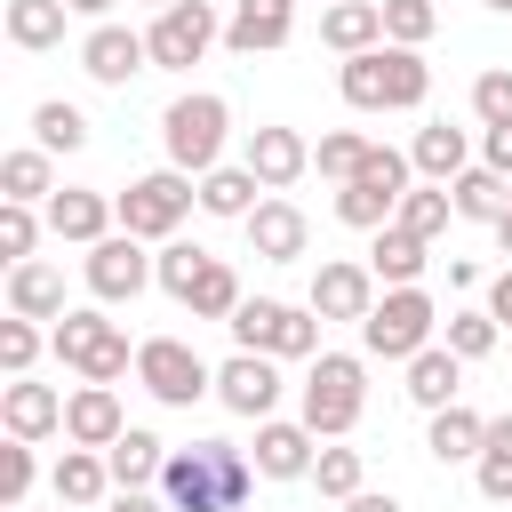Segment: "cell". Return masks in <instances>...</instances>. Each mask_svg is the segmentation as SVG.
Instances as JSON below:
<instances>
[{
    "instance_id": "484cf974",
    "label": "cell",
    "mask_w": 512,
    "mask_h": 512,
    "mask_svg": "<svg viewBox=\"0 0 512 512\" xmlns=\"http://www.w3.org/2000/svg\"><path fill=\"white\" fill-rule=\"evenodd\" d=\"M104 464H112V488H152V480L168 472V440L144 432V424H128V432L104 448Z\"/></svg>"
},
{
    "instance_id": "7bdbcfd3",
    "label": "cell",
    "mask_w": 512,
    "mask_h": 512,
    "mask_svg": "<svg viewBox=\"0 0 512 512\" xmlns=\"http://www.w3.org/2000/svg\"><path fill=\"white\" fill-rule=\"evenodd\" d=\"M312 480H320V496H336V504H352V496H360V448H320V464H312Z\"/></svg>"
},
{
    "instance_id": "8d00e7d4",
    "label": "cell",
    "mask_w": 512,
    "mask_h": 512,
    "mask_svg": "<svg viewBox=\"0 0 512 512\" xmlns=\"http://www.w3.org/2000/svg\"><path fill=\"white\" fill-rule=\"evenodd\" d=\"M448 216H456V200H448V184H424V192L408 184V200H400V216H392V224H400V232H416V240L432 248V240L448 232Z\"/></svg>"
},
{
    "instance_id": "c3c4849f",
    "label": "cell",
    "mask_w": 512,
    "mask_h": 512,
    "mask_svg": "<svg viewBox=\"0 0 512 512\" xmlns=\"http://www.w3.org/2000/svg\"><path fill=\"white\" fill-rule=\"evenodd\" d=\"M480 168H496L504 184H512V128H488V160Z\"/></svg>"
},
{
    "instance_id": "60d3db41",
    "label": "cell",
    "mask_w": 512,
    "mask_h": 512,
    "mask_svg": "<svg viewBox=\"0 0 512 512\" xmlns=\"http://www.w3.org/2000/svg\"><path fill=\"white\" fill-rule=\"evenodd\" d=\"M496 336H504L496 312H448V352H456V360H488Z\"/></svg>"
},
{
    "instance_id": "11a10c76",
    "label": "cell",
    "mask_w": 512,
    "mask_h": 512,
    "mask_svg": "<svg viewBox=\"0 0 512 512\" xmlns=\"http://www.w3.org/2000/svg\"><path fill=\"white\" fill-rule=\"evenodd\" d=\"M144 8H152V16H160V8H176V0H144Z\"/></svg>"
},
{
    "instance_id": "9f6ffc18",
    "label": "cell",
    "mask_w": 512,
    "mask_h": 512,
    "mask_svg": "<svg viewBox=\"0 0 512 512\" xmlns=\"http://www.w3.org/2000/svg\"><path fill=\"white\" fill-rule=\"evenodd\" d=\"M488 8H496V16H512V0H488Z\"/></svg>"
},
{
    "instance_id": "74e56055",
    "label": "cell",
    "mask_w": 512,
    "mask_h": 512,
    "mask_svg": "<svg viewBox=\"0 0 512 512\" xmlns=\"http://www.w3.org/2000/svg\"><path fill=\"white\" fill-rule=\"evenodd\" d=\"M32 136H40V152H80V144H88V112L64 104V96H48V104L32 112Z\"/></svg>"
},
{
    "instance_id": "681fc988",
    "label": "cell",
    "mask_w": 512,
    "mask_h": 512,
    "mask_svg": "<svg viewBox=\"0 0 512 512\" xmlns=\"http://www.w3.org/2000/svg\"><path fill=\"white\" fill-rule=\"evenodd\" d=\"M112 512H168V496H144V488H120Z\"/></svg>"
},
{
    "instance_id": "d590c367",
    "label": "cell",
    "mask_w": 512,
    "mask_h": 512,
    "mask_svg": "<svg viewBox=\"0 0 512 512\" xmlns=\"http://www.w3.org/2000/svg\"><path fill=\"white\" fill-rule=\"evenodd\" d=\"M448 200H456V216H472V224H496L512 200H504V176L496 168H464L456 184H448Z\"/></svg>"
},
{
    "instance_id": "4fadbf2b",
    "label": "cell",
    "mask_w": 512,
    "mask_h": 512,
    "mask_svg": "<svg viewBox=\"0 0 512 512\" xmlns=\"http://www.w3.org/2000/svg\"><path fill=\"white\" fill-rule=\"evenodd\" d=\"M216 400H224L232 416H248V424H264V416L280 408V368H272L264 352H232V360L216 368Z\"/></svg>"
},
{
    "instance_id": "9c48e42d",
    "label": "cell",
    "mask_w": 512,
    "mask_h": 512,
    "mask_svg": "<svg viewBox=\"0 0 512 512\" xmlns=\"http://www.w3.org/2000/svg\"><path fill=\"white\" fill-rule=\"evenodd\" d=\"M136 384H144L160 408H192L200 392H216V368H208L184 336H144V344H136Z\"/></svg>"
},
{
    "instance_id": "cb8c5ba5",
    "label": "cell",
    "mask_w": 512,
    "mask_h": 512,
    "mask_svg": "<svg viewBox=\"0 0 512 512\" xmlns=\"http://www.w3.org/2000/svg\"><path fill=\"white\" fill-rule=\"evenodd\" d=\"M8 312L16 320H64V272L56 264H8Z\"/></svg>"
},
{
    "instance_id": "277c9868",
    "label": "cell",
    "mask_w": 512,
    "mask_h": 512,
    "mask_svg": "<svg viewBox=\"0 0 512 512\" xmlns=\"http://www.w3.org/2000/svg\"><path fill=\"white\" fill-rule=\"evenodd\" d=\"M232 336H240V352H264V360H312L320 352V312L304 304H280V296H248L232 320H224Z\"/></svg>"
},
{
    "instance_id": "f546056e",
    "label": "cell",
    "mask_w": 512,
    "mask_h": 512,
    "mask_svg": "<svg viewBox=\"0 0 512 512\" xmlns=\"http://www.w3.org/2000/svg\"><path fill=\"white\" fill-rule=\"evenodd\" d=\"M368 272H376L384 288H416V280H424V240L400 232V224H384L376 248H368Z\"/></svg>"
},
{
    "instance_id": "ac0fdd59",
    "label": "cell",
    "mask_w": 512,
    "mask_h": 512,
    "mask_svg": "<svg viewBox=\"0 0 512 512\" xmlns=\"http://www.w3.org/2000/svg\"><path fill=\"white\" fill-rule=\"evenodd\" d=\"M264 192H288L304 168H312V144L296 136V128H248V160H240Z\"/></svg>"
},
{
    "instance_id": "d4e9b609",
    "label": "cell",
    "mask_w": 512,
    "mask_h": 512,
    "mask_svg": "<svg viewBox=\"0 0 512 512\" xmlns=\"http://www.w3.org/2000/svg\"><path fill=\"white\" fill-rule=\"evenodd\" d=\"M456 384H464V360H456L448 344H424V352L408 360V384H400V392L440 416V408H456Z\"/></svg>"
},
{
    "instance_id": "6f0895ef",
    "label": "cell",
    "mask_w": 512,
    "mask_h": 512,
    "mask_svg": "<svg viewBox=\"0 0 512 512\" xmlns=\"http://www.w3.org/2000/svg\"><path fill=\"white\" fill-rule=\"evenodd\" d=\"M504 512H512V504H504Z\"/></svg>"
},
{
    "instance_id": "ba28073f",
    "label": "cell",
    "mask_w": 512,
    "mask_h": 512,
    "mask_svg": "<svg viewBox=\"0 0 512 512\" xmlns=\"http://www.w3.org/2000/svg\"><path fill=\"white\" fill-rule=\"evenodd\" d=\"M48 344H56L64 368H80V384H120L128 360H136L128 336H120V320H104V312H64Z\"/></svg>"
},
{
    "instance_id": "7a4b0ae2",
    "label": "cell",
    "mask_w": 512,
    "mask_h": 512,
    "mask_svg": "<svg viewBox=\"0 0 512 512\" xmlns=\"http://www.w3.org/2000/svg\"><path fill=\"white\" fill-rule=\"evenodd\" d=\"M336 88H344V104L352 112H416L424 96H432V64L416 56V48H368V56H344V72H336Z\"/></svg>"
},
{
    "instance_id": "7dc6e473",
    "label": "cell",
    "mask_w": 512,
    "mask_h": 512,
    "mask_svg": "<svg viewBox=\"0 0 512 512\" xmlns=\"http://www.w3.org/2000/svg\"><path fill=\"white\" fill-rule=\"evenodd\" d=\"M24 496H32V440H8L0 448V504L24 512Z\"/></svg>"
},
{
    "instance_id": "5bb4252c",
    "label": "cell",
    "mask_w": 512,
    "mask_h": 512,
    "mask_svg": "<svg viewBox=\"0 0 512 512\" xmlns=\"http://www.w3.org/2000/svg\"><path fill=\"white\" fill-rule=\"evenodd\" d=\"M112 224H120V200H112V192L64 184V192L48 200V232H56V240H80V248H96V240H112Z\"/></svg>"
},
{
    "instance_id": "44dd1931",
    "label": "cell",
    "mask_w": 512,
    "mask_h": 512,
    "mask_svg": "<svg viewBox=\"0 0 512 512\" xmlns=\"http://www.w3.org/2000/svg\"><path fill=\"white\" fill-rule=\"evenodd\" d=\"M312 440H320L312 424H280V416H264V424H256V472H264V480H312V464H320Z\"/></svg>"
},
{
    "instance_id": "680465c9",
    "label": "cell",
    "mask_w": 512,
    "mask_h": 512,
    "mask_svg": "<svg viewBox=\"0 0 512 512\" xmlns=\"http://www.w3.org/2000/svg\"><path fill=\"white\" fill-rule=\"evenodd\" d=\"M328 8H336V0H328Z\"/></svg>"
},
{
    "instance_id": "f6af8a7d",
    "label": "cell",
    "mask_w": 512,
    "mask_h": 512,
    "mask_svg": "<svg viewBox=\"0 0 512 512\" xmlns=\"http://www.w3.org/2000/svg\"><path fill=\"white\" fill-rule=\"evenodd\" d=\"M472 112H480V128H512V72L504 64L472 80Z\"/></svg>"
},
{
    "instance_id": "603a6c76",
    "label": "cell",
    "mask_w": 512,
    "mask_h": 512,
    "mask_svg": "<svg viewBox=\"0 0 512 512\" xmlns=\"http://www.w3.org/2000/svg\"><path fill=\"white\" fill-rule=\"evenodd\" d=\"M320 40H328L336 56L384 48V0H336V8H320Z\"/></svg>"
},
{
    "instance_id": "f1b7e54d",
    "label": "cell",
    "mask_w": 512,
    "mask_h": 512,
    "mask_svg": "<svg viewBox=\"0 0 512 512\" xmlns=\"http://www.w3.org/2000/svg\"><path fill=\"white\" fill-rule=\"evenodd\" d=\"M48 488H56V504H104L112 464H104L96 448H64V456H56V472H48Z\"/></svg>"
},
{
    "instance_id": "d6986e66",
    "label": "cell",
    "mask_w": 512,
    "mask_h": 512,
    "mask_svg": "<svg viewBox=\"0 0 512 512\" xmlns=\"http://www.w3.org/2000/svg\"><path fill=\"white\" fill-rule=\"evenodd\" d=\"M0 424H8V440H48V432H64V392L56 384H32V376H8Z\"/></svg>"
},
{
    "instance_id": "f907efd6",
    "label": "cell",
    "mask_w": 512,
    "mask_h": 512,
    "mask_svg": "<svg viewBox=\"0 0 512 512\" xmlns=\"http://www.w3.org/2000/svg\"><path fill=\"white\" fill-rule=\"evenodd\" d=\"M344 512H408V504H400V496H392V488H384V496H376V488H360V496H352V504H344Z\"/></svg>"
},
{
    "instance_id": "ffe728a7",
    "label": "cell",
    "mask_w": 512,
    "mask_h": 512,
    "mask_svg": "<svg viewBox=\"0 0 512 512\" xmlns=\"http://www.w3.org/2000/svg\"><path fill=\"white\" fill-rule=\"evenodd\" d=\"M120 432H128V416H120V392H112V384H80V392L64 400V440H72V448H96V456H104Z\"/></svg>"
},
{
    "instance_id": "ee69618b",
    "label": "cell",
    "mask_w": 512,
    "mask_h": 512,
    "mask_svg": "<svg viewBox=\"0 0 512 512\" xmlns=\"http://www.w3.org/2000/svg\"><path fill=\"white\" fill-rule=\"evenodd\" d=\"M200 264H208V248H192V240H168V248H160V288L184 304V296H192V280H200Z\"/></svg>"
},
{
    "instance_id": "2e32d148",
    "label": "cell",
    "mask_w": 512,
    "mask_h": 512,
    "mask_svg": "<svg viewBox=\"0 0 512 512\" xmlns=\"http://www.w3.org/2000/svg\"><path fill=\"white\" fill-rule=\"evenodd\" d=\"M288 32H296V0H232V16H224V48L232 56L288 48Z\"/></svg>"
},
{
    "instance_id": "4dcf8cb0",
    "label": "cell",
    "mask_w": 512,
    "mask_h": 512,
    "mask_svg": "<svg viewBox=\"0 0 512 512\" xmlns=\"http://www.w3.org/2000/svg\"><path fill=\"white\" fill-rule=\"evenodd\" d=\"M240 304H248V296H240V272H232L224 256H208L200 280H192V296H184V312H192V320H232Z\"/></svg>"
},
{
    "instance_id": "7c38bea8",
    "label": "cell",
    "mask_w": 512,
    "mask_h": 512,
    "mask_svg": "<svg viewBox=\"0 0 512 512\" xmlns=\"http://www.w3.org/2000/svg\"><path fill=\"white\" fill-rule=\"evenodd\" d=\"M224 24H216V8L208 0H176V8H160L152 16V32H144V48H152V64L160 72H184V64H200L208 56V40H216Z\"/></svg>"
},
{
    "instance_id": "5b68a950",
    "label": "cell",
    "mask_w": 512,
    "mask_h": 512,
    "mask_svg": "<svg viewBox=\"0 0 512 512\" xmlns=\"http://www.w3.org/2000/svg\"><path fill=\"white\" fill-rule=\"evenodd\" d=\"M360 408H368V368L352 352H320L312 376H304V424L320 440H344L360 424Z\"/></svg>"
},
{
    "instance_id": "d6a6232c",
    "label": "cell",
    "mask_w": 512,
    "mask_h": 512,
    "mask_svg": "<svg viewBox=\"0 0 512 512\" xmlns=\"http://www.w3.org/2000/svg\"><path fill=\"white\" fill-rule=\"evenodd\" d=\"M64 16H72L64 0H8V40L40 56V48H56V40H64Z\"/></svg>"
},
{
    "instance_id": "7402d4cb",
    "label": "cell",
    "mask_w": 512,
    "mask_h": 512,
    "mask_svg": "<svg viewBox=\"0 0 512 512\" xmlns=\"http://www.w3.org/2000/svg\"><path fill=\"white\" fill-rule=\"evenodd\" d=\"M304 240H312V224H304V208H296V200H264V208L248 216V248H256L264 264H296V256H304Z\"/></svg>"
},
{
    "instance_id": "e0dca14e",
    "label": "cell",
    "mask_w": 512,
    "mask_h": 512,
    "mask_svg": "<svg viewBox=\"0 0 512 512\" xmlns=\"http://www.w3.org/2000/svg\"><path fill=\"white\" fill-rule=\"evenodd\" d=\"M80 64H88V80L128 88V80L152 64V48H144V32H128V24H96V32L80 40Z\"/></svg>"
},
{
    "instance_id": "52a82bcc",
    "label": "cell",
    "mask_w": 512,
    "mask_h": 512,
    "mask_svg": "<svg viewBox=\"0 0 512 512\" xmlns=\"http://www.w3.org/2000/svg\"><path fill=\"white\" fill-rule=\"evenodd\" d=\"M192 200H200V176L152 168V176H136V184L120 192V232H136V240H176V224L192 216Z\"/></svg>"
},
{
    "instance_id": "9a60e30c",
    "label": "cell",
    "mask_w": 512,
    "mask_h": 512,
    "mask_svg": "<svg viewBox=\"0 0 512 512\" xmlns=\"http://www.w3.org/2000/svg\"><path fill=\"white\" fill-rule=\"evenodd\" d=\"M312 312H320V320H368V312H376V272L328 256V264L312 272Z\"/></svg>"
},
{
    "instance_id": "30bf717a",
    "label": "cell",
    "mask_w": 512,
    "mask_h": 512,
    "mask_svg": "<svg viewBox=\"0 0 512 512\" xmlns=\"http://www.w3.org/2000/svg\"><path fill=\"white\" fill-rule=\"evenodd\" d=\"M432 320H440V312H432L424 288H384L376 312L360 320V344H368L376 360H416V352L432 344Z\"/></svg>"
},
{
    "instance_id": "b9f144b4",
    "label": "cell",
    "mask_w": 512,
    "mask_h": 512,
    "mask_svg": "<svg viewBox=\"0 0 512 512\" xmlns=\"http://www.w3.org/2000/svg\"><path fill=\"white\" fill-rule=\"evenodd\" d=\"M32 248H40V216L24 200H0V256L8 264H32Z\"/></svg>"
},
{
    "instance_id": "4316f807",
    "label": "cell",
    "mask_w": 512,
    "mask_h": 512,
    "mask_svg": "<svg viewBox=\"0 0 512 512\" xmlns=\"http://www.w3.org/2000/svg\"><path fill=\"white\" fill-rule=\"evenodd\" d=\"M408 160H416V176H432V184H456V176L472 168V144H464V128H448V120H424V128H416V144H408Z\"/></svg>"
},
{
    "instance_id": "836d02e7",
    "label": "cell",
    "mask_w": 512,
    "mask_h": 512,
    "mask_svg": "<svg viewBox=\"0 0 512 512\" xmlns=\"http://www.w3.org/2000/svg\"><path fill=\"white\" fill-rule=\"evenodd\" d=\"M0 192L24 200V208H32V200H56V168H48V152H40V144L8 152V160H0Z\"/></svg>"
},
{
    "instance_id": "f5cc1de1",
    "label": "cell",
    "mask_w": 512,
    "mask_h": 512,
    "mask_svg": "<svg viewBox=\"0 0 512 512\" xmlns=\"http://www.w3.org/2000/svg\"><path fill=\"white\" fill-rule=\"evenodd\" d=\"M496 248H504V256H512V208H504V216H496Z\"/></svg>"
},
{
    "instance_id": "db71d44e",
    "label": "cell",
    "mask_w": 512,
    "mask_h": 512,
    "mask_svg": "<svg viewBox=\"0 0 512 512\" xmlns=\"http://www.w3.org/2000/svg\"><path fill=\"white\" fill-rule=\"evenodd\" d=\"M64 8H72V16H104L112 0H64Z\"/></svg>"
},
{
    "instance_id": "bcb514c9",
    "label": "cell",
    "mask_w": 512,
    "mask_h": 512,
    "mask_svg": "<svg viewBox=\"0 0 512 512\" xmlns=\"http://www.w3.org/2000/svg\"><path fill=\"white\" fill-rule=\"evenodd\" d=\"M32 360H40V328L8 312V320H0V368H8V376H32Z\"/></svg>"
},
{
    "instance_id": "ab89813d",
    "label": "cell",
    "mask_w": 512,
    "mask_h": 512,
    "mask_svg": "<svg viewBox=\"0 0 512 512\" xmlns=\"http://www.w3.org/2000/svg\"><path fill=\"white\" fill-rule=\"evenodd\" d=\"M440 32V8L432 0H384V40L392 48H424Z\"/></svg>"
},
{
    "instance_id": "f35d334b",
    "label": "cell",
    "mask_w": 512,
    "mask_h": 512,
    "mask_svg": "<svg viewBox=\"0 0 512 512\" xmlns=\"http://www.w3.org/2000/svg\"><path fill=\"white\" fill-rule=\"evenodd\" d=\"M368 152H376V144H368L360 128H328V136H320V152H312V168H320V176H336V184H352V176L368 168Z\"/></svg>"
},
{
    "instance_id": "83f0119b",
    "label": "cell",
    "mask_w": 512,
    "mask_h": 512,
    "mask_svg": "<svg viewBox=\"0 0 512 512\" xmlns=\"http://www.w3.org/2000/svg\"><path fill=\"white\" fill-rule=\"evenodd\" d=\"M424 448H432L440 464H480V448H488V416H472V408L456 400V408L432 416V440H424Z\"/></svg>"
},
{
    "instance_id": "3957f363",
    "label": "cell",
    "mask_w": 512,
    "mask_h": 512,
    "mask_svg": "<svg viewBox=\"0 0 512 512\" xmlns=\"http://www.w3.org/2000/svg\"><path fill=\"white\" fill-rule=\"evenodd\" d=\"M224 128H232V104H224V96H208V88L176 96V104L160 112L168 168H184V176H208V168H216V152H224Z\"/></svg>"
},
{
    "instance_id": "6da1fadb",
    "label": "cell",
    "mask_w": 512,
    "mask_h": 512,
    "mask_svg": "<svg viewBox=\"0 0 512 512\" xmlns=\"http://www.w3.org/2000/svg\"><path fill=\"white\" fill-rule=\"evenodd\" d=\"M256 488V464L232 448V440H192V448H168V472H160V496L168 512H240Z\"/></svg>"
},
{
    "instance_id": "8fae6325",
    "label": "cell",
    "mask_w": 512,
    "mask_h": 512,
    "mask_svg": "<svg viewBox=\"0 0 512 512\" xmlns=\"http://www.w3.org/2000/svg\"><path fill=\"white\" fill-rule=\"evenodd\" d=\"M80 272H88V296H96V304H136V296L160 280V264L144 256V240H136V232H112V240H96Z\"/></svg>"
},
{
    "instance_id": "e575fe53",
    "label": "cell",
    "mask_w": 512,
    "mask_h": 512,
    "mask_svg": "<svg viewBox=\"0 0 512 512\" xmlns=\"http://www.w3.org/2000/svg\"><path fill=\"white\" fill-rule=\"evenodd\" d=\"M472 480H480L488 504H512V416H488V448H480Z\"/></svg>"
},
{
    "instance_id": "1f68e13d",
    "label": "cell",
    "mask_w": 512,
    "mask_h": 512,
    "mask_svg": "<svg viewBox=\"0 0 512 512\" xmlns=\"http://www.w3.org/2000/svg\"><path fill=\"white\" fill-rule=\"evenodd\" d=\"M256 192H264V184H256L248 168H208V176H200V208H208V216H240V224H248V216L264 208Z\"/></svg>"
},
{
    "instance_id": "8992f818",
    "label": "cell",
    "mask_w": 512,
    "mask_h": 512,
    "mask_svg": "<svg viewBox=\"0 0 512 512\" xmlns=\"http://www.w3.org/2000/svg\"><path fill=\"white\" fill-rule=\"evenodd\" d=\"M408 152H392V144H376L368 152V168L336 192V224H352V232H384L392 216H400V200H408Z\"/></svg>"
},
{
    "instance_id": "816d5d0a",
    "label": "cell",
    "mask_w": 512,
    "mask_h": 512,
    "mask_svg": "<svg viewBox=\"0 0 512 512\" xmlns=\"http://www.w3.org/2000/svg\"><path fill=\"white\" fill-rule=\"evenodd\" d=\"M488 312H496V328H504V320H512V264H504V272H496V288H488Z\"/></svg>"
}]
</instances>
